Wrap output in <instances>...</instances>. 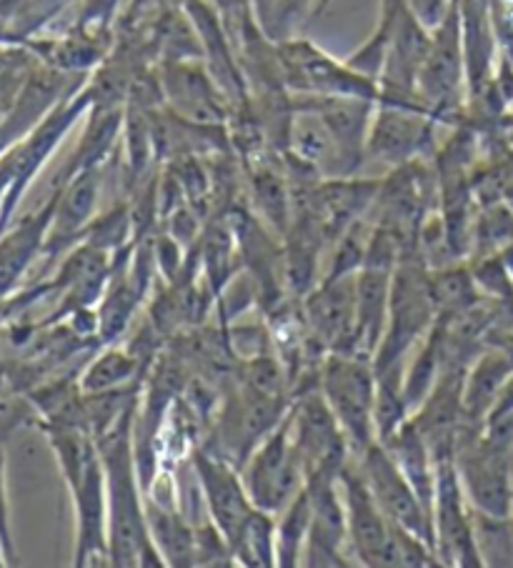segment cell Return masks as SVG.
Segmentation results:
<instances>
[{
  "mask_svg": "<svg viewBox=\"0 0 513 568\" xmlns=\"http://www.w3.org/2000/svg\"><path fill=\"white\" fill-rule=\"evenodd\" d=\"M135 410L123 416L98 440L105 471L108 501V564L131 566H165L148 534L145 521V486L135 462L133 444Z\"/></svg>",
  "mask_w": 513,
  "mask_h": 568,
  "instance_id": "6da1fadb",
  "label": "cell"
},
{
  "mask_svg": "<svg viewBox=\"0 0 513 568\" xmlns=\"http://www.w3.org/2000/svg\"><path fill=\"white\" fill-rule=\"evenodd\" d=\"M41 430L71 494L76 518L73 566L108 564L105 471L98 440L83 426H41Z\"/></svg>",
  "mask_w": 513,
  "mask_h": 568,
  "instance_id": "7a4b0ae2",
  "label": "cell"
},
{
  "mask_svg": "<svg viewBox=\"0 0 513 568\" xmlns=\"http://www.w3.org/2000/svg\"><path fill=\"white\" fill-rule=\"evenodd\" d=\"M439 311L431 293V268L421 256L403 258L393 271L386 331L373 356L376 374L406 366L409 356L433 331Z\"/></svg>",
  "mask_w": 513,
  "mask_h": 568,
  "instance_id": "3957f363",
  "label": "cell"
},
{
  "mask_svg": "<svg viewBox=\"0 0 513 568\" xmlns=\"http://www.w3.org/2000/svg\"><path fill=\"white\" fill-rule=\"evenodd\" d=\"M376 368L363 354H329L319 366V388L349 440L351 456L376 444Z\"/></svg>",
  "mask_w": 513,
  "mask_h": 568,
  "instance_id": "277c9868",
  "label": "cell"
},
{
  "mask_svg": "<svg viewBox=\"0 0 513 568\" xmlns=\"http://www.w3.org/2000/svg\"><path fill=\"white\" fill-rule=\"evenodd\" d=\"M416 91L421 105L436 119L439 125L453 129V125L466 121L469 75L456 0H453V11L446 21L436 31H431V45L419 71Z\"/></svg>",
  "mask_w": 513,
  "mask_h": 568,
  "instance_id": "5b68a950",
  "label": "cell"
},
{
  "mask_svg": "<svg viewBox=\"0 0 513 568\" xmlns=\"http://www.w3.org/2000/svg\"><path fill=\"white\" fill-rule=\"evenodd\" d=\"M279 43V61L283 83L291 93L323 98H363L379 101V81L361 73L349 58H335L311 38L289 36Z\"/></svg>",
  "mask_w": 513,
  "mask_h": 568,
  "instance_id": "8992f818",
  "label": "cell"
},
{
  "mask_svg": "<svg viewBox=\"0 0 513 568\" xmlns=\"http://www.w3.org/2000/svg\"><path fill=\"white\" fill-rule=\"evenodd\" d=\"M241 476L251 501L269 514H281L305 488V466L295 448L289 418H281L269 436L251 450L241 466Z\"/></svg>",
  "mask_w": 513,
  "mask_h": 568,
  "instance_id": "52a82bcc",
  "label": "cell"
},
{
  "mask_svg": "<svg viewBox=\"0 0 513 568\" xmlns=\"http://www.w3.org/2000/svg\"><path fill=\"white\" fill-rule=\"evenodd\" d=\"M433 551H436L439 566H461L479 568L486 566L481 556L476 514L469 504L463 486L459 481L453 462L439 464L436 498H433Z\"/></svg>",
  "mask_w": 513,
  "mask_h": 568,
  "instance_id": "ba28073f",
  "label": "cell"
},
{
  "mask_svg": "<svg viewBox=\"0 0 513 568\" xmlns=\"http://www.w3.org/2000/svg\"><path fill=\"white\" fill-rule=\"evenodd\" d=\"M158 91L168 111L179 119L211 129H229L233 115L229 95L209 65H201L195 58H165L158 75Z\"/></svg>",
  "mask_w": 513,
  "mask_h": 568,
  "instance_id": "9c48e42d",
  "label": "cell"
},
{
  "mask_svg": "<svg viewBox=\"0 0 513 568\" xmlns=\"http://www.w3.org/2000/svg\"><path fill=\"white\" fill-rule=\"evenodd\" d=\"M436 131V119L423 108L376 103L369 125L366 159L383 163L389 171L419 159H433L439 149Z\"/></svg>",
  "mask_w": 513,
  "mask_h": 568,
  "instance_id": "30bf717a",
  "label": "cell"
},
{
  "mask_svg": "<svg viewBox=\"0 0 513 568\" xmlns=\"http://www.w3.org/2000/svg\"><path fill=\"white\" fill-rule=\"evenodd\" d=\"M353 462H356L363 481H366L369 491L376 498L381 511L389 516V521L421 536L433 548V521L429 508L423 506L416 488L403 476L386 446L376 440L361 456H353Z\"/></svg>",
  "mask_w": 513,
  "mask_h": 568,
  "instance_id": "8fae6325",
  "label": "cell"
},
{
  "mask_svg": "<svg viewBox=\"0 0 513 568\" xmlns=\"http://www.w3.org/2000/svg\"><path fill=\"white\" fill-rule=\"evenodd\" d=\"M191 464L195 478H199L205 511H209V518L223 534L225 544L233 548L243 526L249 524V518L259 508L251 501L249 491H245L241 468L225 462L223 456L213 454L205 446L193 448Z\"/></svg>",
  "mask_w": 513,
  "mask_h": 568,
  "instance_id": "7c38bea8",
  "label": "cell"
},
{
  "mask_svg": "<svg viewBox=\"0 0 513 568\" xmlns=\"http://www.w3.org/2000/svg\"><path fill=\"white\" fill-rule=\"evenodd\" d=\"M339 478L341 474H315L305 481L311 496V528L301 566H356L349 546L346 506Z\"/></svg>",
  "mask_w": 513,
  "mask_h": 568,
  "instance_id": "4fadbf2b",
  "label": "cell"
},
{
  "mask_svg": "<svg viewBox=\"0 0 513 568\" xmlns=\"http://www.w3.org/2000/svg\"><path fill=\"white\" fill-rule=\"evenodd\" d=\"M301 313L311 336L325 348V354H361L356 328V273L321 281L301 301Z\"/></svg>",
  "mask_w": 513,
  "mask_h": 568,
  "instance_id": "5bb4252c",
  "label": "cell"
},
{
  "mask_svg": "<svg viewBox=\"0 0 513 568\" xmlns=\"http://www.w3.org/2000/svg\"><path fill=\"white\" fill-rule=\"evenodd\" d=\"M341 496L346 506V524H349V546L356 566L369 568H389V551L393 526L389 516L381 511L376 498L369 491L366 481L359 471L353 456L341 471Z\"/></svg>",
  "mask_w": 513,
  "mask_h": 568,
  "instance_id": "9a60e30c",
  "label": "cell"
},
{
  "mask_svg": "<svg viewBox=\"0 0 513 568\" xmlns=\"http://www.w3.org/2000/svg\"><path fill=\"white\" fill-rule=\"evenodd\" d=\"M98 199H101V165H88L66 183L56 185V209L43 243L46 258L63 256L83 241L88 225L98 215Z\"/></svg>",
  "mask_w": 513,
  "mask_h": 568,
  "instance_id": "2e32d148",
  "label": "cell"
},
{
  "mask_svg": "<svg viewBox=\"0 0 513 568\" xmlns=\"http://www.w3.org/2000/svg\"><path fill=\"white\" fill-rule=\"evenodd\" d=\"M145 521L151 541L155 544L165 566L185 568L199 566V538H195V526L189 521L179 506L163 504L153 494H145Z\"/></svg>",
  "mask_w": 513,
  "mask_h": 568,
  "instance_id": "e0dca14e",
  "label": "cell"
},
{
  "mask_svg": "<svg viewBox=\"0 0 513 568\" xmlns=\"http://www.w3.org/2000/svg\"><path fill=\"white\" fill-rule=\"evenodd\" d=\"M393 271L386 266H361L356 273V328L359 351L366 356H376L379 344L386 331L391 281Z\"/></svg>",
  "mask_w": 513,
  "mask_h": 568,
  "instance_id": "ac0fdd59",
  "label": "cell"
},
{
  "mask_svg": "<svg viewBox=\"0 0 513 568\" xmlns=\"http://www.w3.org/2000/svg\"><path fill=\"white\" fill-rule=\"evenodd\" d=\"M386 446L393 462L399 464L403 476L409 478V484L416 488L423 506L433 514V498H436V481H439V462L433 458L426 438L421 436L416 424L409 418L401 428L393 430L389 438L381 440Z\"/></svg>",
  "mask_w": 513,
  "mask_h": 568,
  "instance_id": "d6986e66",
  "label": "cell"
},
{
  "mask_svg": "<svg viewBox=\"0 0 513 568\" xmlns=\"http://www.w3.org/2000/svg\"><path fill=\"white\" fill-rule=\"evenodd\" d=\"M143 354L128 346L105 344L101 354H95L78 376L83 394H108V390L138 388V381L145 376Z\"/></svg>",
  "mask_w": 513,
  "mask_h": 568,
  "instance_id": "ffe728a7",
  "label": "cell"
},
{
  "mask_svg": "<svg viewBox=\"0 0 513 568\" xmlns=\"http://www.w3.org/2000/svg\"><path fill=\"white\" fill-rule=\"evenodd\" d=\"M311 528V496L309 488L293 498V501L275 514V566L295 568L303 561L305 538Z\"/></svg>",
  "mask_w": 513,
  "mask_h": 568,
  "instance_id": "44dd1931",
  "label": "cell"
},
{
  "mask_svg": "<svg viewBox=\"0 0 513 568\" xmlns=\"http://www.w3.org/2000/svg\"><path fill=\"white\" fill-rule=\"evenodd\" d=\"M231 551L239 566L273 568L275 566V514L255 508Z\"/></svg>",
  "mask_w": 513,
  "mask_h": 568,
  "instance_id": "7402d4cb",
  "label": "cell"
},
{
  "mask_svg": "<svg viewBox=\"0 0 513 568\" xmlns=\"http://www.w3.org/2000/svg\"><path fill=\"white\" fill-rule=\"evenodd\" d=\"M329 6L331 0H273L265 33L273 41H283V38L295 36V26L309 21V18L321 16Z\"/></svg>",
  "mask_w": 513,
  "mask_h": 568,
  "instance_id": "603a6c76",
  "label": "cell"
},
{
  "mask_svg": "<svg viewBox=\"0 0 513 568\" xmlns=\"http://www.w3.org/2000/svg\"><path fill=\"white\" fill-rule=\"evenodd\" d=\"M0 548L6 564H16V538L11 526V498H8V454L6 440H0Z\"/></svg>",
  "mask_w": 513,
  "mask_h": 568,
  "instance_id": "cb8c5ba5",
  "label": "cell"
},
{
  "mask_svg": "<svg viewBox=\"0 0 513 568\" xmlns=\"http://www.w3.org/2000/svg\"><path fill=\"white\" fill-rule=\"evenodd\" d=\"M413 16L429 28V31H436V28L446 21L449 13L453 11V0H406Z\"/></svg>",
  "mask_w": 513,
  "mask_h": 568,
  "instance_id": "d4e9b609",
  "label": "cell"
},
{
  "mask_svg": "<svg viewBox=\"0 0 513 568\" xmlns=\"http://www.w3.org/2000/svg\"><path fill=\"white\" fill-rule=\"evenodd\" d=\"M8 108H11V105H8V103H0V115H3V113L8 111Z\"/></svg>",
  "mask_w": 513,
  "mask_h": 568,
  "instance_id": "484cf974",
  "label": "cell"
}]
</instances>
